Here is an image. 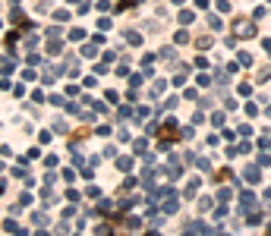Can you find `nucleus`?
<instances>
[{
	"label": "nucleus",
	"mask_w": 271,
	"mask_h": 236,
	"mask_svg": "<svg viewBox=\"0 0 271 236\" xmlns=\"http://www.w3.org/2000/svg\"><path fill=\"white\" fill-rule=\"evenodd\" d=\"M234 29H236V32H240V35H253V25H249V22H243V25H240V22H236V25H234Z\"/></svg>",
	"instance_id": "f257e3e1"
}]
</instances>
